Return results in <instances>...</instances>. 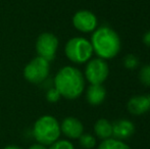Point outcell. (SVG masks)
<instances>
[{"label": "cell", "mask_w": 150, "mask_h": 149, "mask_svg": "<svg viewBox=\"0 0 150 149\" xmlns=\"http://www.w3.org/2000/svg\"><path fill=\"white\" fill-rule=\"evenodd\" d=\"M64 52L67 57L75 64H85L93 55L91 42L83 37H74L65 44Z\"/></svg>", "instance_id": "cell-4"}, {"label": "cell", "mask_w": 150, "mask_h": 149, "mask_svg": "<svg viewBox=\"0 0 150 149\" xmlns=\"http://www.w3.org/2000/svg\"><path fill=\"white\" fill-rule=\"evenodd\" d=\"M50 71L49 61L44 58L38 57L32 59L24 70V76L29 82L39 84L45 81Z\"/></svg>", "instance_id": "cell-6"}, {"label": "cell", "mask_w": 150, "mask_h": 149, "mask_svg": "<svg viewBox=\"0 0 150 149\" xmlns=\"http://www.w3.org/2000/svg\"><path fill=\"white\" fill-rule=\"evenodd\" d=\"M4 149H23V148L18 147V146H14V145H8V146H6Z\"/></svg>", "instance_id": "cell-22"}, {"label": "cell", "mask_w": 150, "mask_h": 149, "mask_svg": "<svg viewBox=\"0 0 150 149\" xmlns=\"http://www.w3.org/2000/svg\"><path fill=\"white\" fill-rule=\"evenodd\" d=\"M127 109L133 115H142L150 112V94L131 97L127 103Z\"/></svg>", "instance_id": "cell-9"}, {"label": "cell", "mask_w": 150, "mask_h": 149, "mask_svg": "<svg viewBox=\"0 0 150 149\" xmlns=\"http://www.w3.org/2000/svg\"><path fill=\"white\" fill-rule=\"evenodd\" d=\"M94 132L101 140L112 137V124L106 119H99L94 125Z\"/></svg>", "instance_id": "cell-13"}, {"label": "cell", "mask_w": 150, "mask_h": 149, "mask_svg": "<svg viewBox=\"0 0 150 149\" xmlns=\"http://www.w3.org/2000/svg\"><path fill=\"white\" fill-rule=\"evenodd\" d=\"M136 128L132 121L127 119H120L112 123V136L117 140H124L134 135Z\"/></svg>", "instance_id": "cell-10"}, {"label": "cell", "mask_w": 150, "mask_h": 149, "mask_svg": "<svg viewBox=\"0 0 150 149\" xmlns=\"http://www.w3.org/2000/svg\"><path fill=\"white\" fill-rule=\"evenodd\" d=\"M60 97H61L60 94L58 93V91L54 87L48 89L47 93H46V99L49 102H52V103L53 102H57Z\"/></svg>", "instance_id": "cell-19"}, {"label": "cell", "mask_w": 150, "mask_h": 149, "mask_svg": "<svg viewBox=\"0 0 150 149\" xmlns=\"http://www.w3.org/2000/svg\"><path fill=\"white\" fill-rule=\"evenodd\" d=\"M106 98V89L102 85H90L86 93L88 103L93 106L100 105Z\"/></svg>", "instance_id": "cell-12"}, {"label": "cell", "mask_w": 150, "mask_h": 149, "mask_svg": "<svg viewBox=\"0 0 150 149\" xmlns=\"http://www.w3.org/2000/svg\"><path fill=\"white\" fill-rule=\"evenodd\" d=\"M54 88L60 96L69 100L77 99L85 89V78L74 66H63L54 78Z\"/></svg>", "instance_id": "cell-1"}, {"label": "cell", "mask_w": 150, "mask_h": 149, "mask_svg": "<svg viewBox=\"0 0 150 149\" xmlns=\"http://www.w3.org/2000/svg\"><path fill=\"white\" fill-rule=\"evenodd\" d=\"M49 149H75L73 143L67 140H56L50 145Z\"/></svg>", "instance_id": "cell-18"}, {"label": "cell", "mask_w": 150, "mask_h": 149, "mask_svg": "<svg viewBox=\"0 0 150 149\" xmlns=\"http://www.w3.org/2000/svg\"><path fill=\"white\" fill-rule=\"evenodd\" d=\"M29 149H47L45 147V145H43V144H34V145H32Z\"/></svg>", "instance_id": "cell-21"}, {"label": "cell", "mask_w": 150, "mask_h": 149, "mask_svg": "<svg viewBox=\"0 0 150 149\" xmlns=\"http://www.w3.org/2000/svg\"><path fill=\"white\" fill-rule=\"evenodd\" d=\"M58 47V39L51 33H43L37 39L36 50L40 57L51 61L55 57Z\"/></svg>", "instance_id": "cell-7"}, {"label": "cell", "mask_w": 150, "mask_h": 149, "mask_svg": "<svg viewBox=\"0 0 150 149\" xmlns=\"http://www.w3.org/2000/svg\"><path fill=\"white\" fill-rule=\"evenodd\" d=\"M109 75V66L102 58H93L85 68V78L91 85H102Z\"/></svg>", "instance_id": "cell-5"}, {"label": "cell", "mask_w": 150, "mask_h": 149, "mask_svg": "<svg viewBox=\"0 0 150 149\" xmlns=\"http://www.w3.org/2000/svg\"><path fill=\"white\" fill-rule=\"evenodd\" d=\"M143 43H144L146 46L150 47V30L147 31V32L144 34V36H143Z\"/></svg>", "instance_id": "cell-20"}, {"label": "cell", "mask_w": 150, "mask_h": 149, "mask_svg": "<svg viewBox=\"0 0 150 149\" xmlns=\"http://www.w3.org/2000/svg\"><path fill=\"white\" fill-rule=\"evenodd\" d=\"M97 149H131L130 146L122 140H117L115 138H108L102 140Z\"/></svg>", "instance_id": "cell-14"}, {"label": "cell", "mask_w": 150, "mask_h": 149, "mask_svg": "<svg viewBox=\"0 0 150 149\" xmlns=\"http://www.w3.org/2000/svg\"><path fill=\"white\" fill-rule=\"evenodd\" d=\"M73 25L82 33L94 32L98 26V20L93 12L89 10H79L73 16Z\"/></svg>", "instance_id": "cell-8"}, {"label": "cell", "mask_w": 150, "mask_h": 149, "mask_svg": "<svg viewBox=\"0 0 150 149\" xmlns=\"http://www.w3.org/2000/svg\"><path fill=\"white\" fill-rule=\"evenodd\" d=\"M80 144L83 148L85 149H92L96 145V139L91 134H82L81 137L79 138Z\"/></svg>", "instance_id": "cell-15"}, {"label": "cell", "mask_w": 150, "mask_h": 149, "mask_svg": "<svg viewBox=\"0 0 150 149\" xmlns=\"http://www.w3.org/2000/svg\"><path fill=\"white\" fill-rule=\"evenodd\" d=\"M60 125L57 119L51 115H43L34 125L33 135L38 143L51 145L60 136Z\"/></svg>", "instance_id": "cell-3"}, {"label": "cell", "mask_w": 150, "mask_h": 149, "mask_svg": "<svg viewBox=\"0 0 150 149\" xmlns=\"http://www.w3.org/2000/svg\"><path fill=\"white\" fill-rule=\"evenodd\" d=\"M122 64L127 70H135L139 66V59L134 54H128L124 57Z\"/></svg>", "instance_id": "cell-16"}, {"label": "cell", "mask_w": 150, "mask_h": 149, "mask_svg": "<svg viewBox=\"0 0 150 149\" xmlns=\"http://www.w3.org/2000/svg\"><path fill=\"white\" fill-rule=\"evenodd\" d=\"M60 131L71 139H79L84 133V126L81 121L73 117H69L62 121Z\"/></svg>", "instance_id": "cell-11"}, {"label": "cell", "mask_w": 150, "mask_h": 149, "mask_svg": "<svg viewBox=\"0 0 150 149\" xmlns=\"http://www.w3.org/2000/svg\"><path fill=\"white\" fill-rule=\"evenodd\" d=\"M139 80L144 86L150 87V64H145L140 68Z\"/></svg>", "instance_id": "cell-17"}, {"label": "cell", "mask_w": 150, "mask_h": 149, "mask_svg": "<svg viewBox=\"0 0 150 149\" xmlns=\"http://www.w3.org/2000/svg\"><path fill=\"white\" fill-rule=\"evenodd\" d=\"M93 52L104 60L112 59L120 50V38L113 29L108 26L97 28L91 36Z\"/></svg>", "instance_id": "cell-2"}]
</instances>
